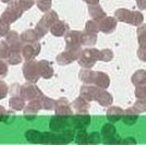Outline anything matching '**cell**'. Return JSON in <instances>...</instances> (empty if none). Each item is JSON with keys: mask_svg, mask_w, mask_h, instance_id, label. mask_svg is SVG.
<instances>
[{"mask_svg": "<svg viewBox=\"0 0 146 145\" xmlns=\"http://www.w3.org/2000/svg\"><path fill=\"white\" fill-rule=\"evenodd\" d=\"M74 106L79 109V110H82V111H86L88 109V104L86 103L83 98L76 99V102L74 103Z\"/></svg>", "mask_w": 146, "mask_h": 145, "instance_id": "cell-16", "label": "cell"}, {"mask_svg": "<svg viewBox=\"0 0 146 145\" xmlns=\"http://www.w3.org/2000/svg\"><path fill=\"white\" fill-rule=\"evenodd\" d=\"M99 54L100 51H98L97 49H87L85 50L80 59L81 66L85 67V68H91L95 65V62L99 59Z\"/></svg>", "mask_w": 146, "mask_h": 145, "instance_id": "cell-2", "label": "cell"}, {"mask_svg": "<svg viewBox=\"0 0 146 145\" xmlns=\"http://www.w3.org/2000/svg\"><path fill=\"white\" fill-rule=\"evenodd\" d=\"M76 143L79 144H86L88 143V135L85 130H80L76 134Z\"/></svg>", "mask_w": 146, "mask_h": 145, "instance_id": "cell-14", "label": "cell"}, {"mask_svg": "<svg viewBox=\"0 0 146 145\" xmlns=\"http://www.w3.org/2000/svg\"><path fill=\"white\" fill-rule=\"evenodd\" d=\"M98 26H99V30L106 33V34H109L112 33L113 31L116 30L117 23H118V20L115 17H105L104 19H102L100 21H98Z\"/></svg>", "mask_w": 146, "mask_h": 145, "instance_id": "cell-3", "label": "cell"}, {"mask_svg": "<svg viewBox=\"0 0 146 145\" xmlns=\"http://www.w3.org/2000/svg\"><path fill=\"white\" fill-rule=\"evenodd\" d=\"M91 122V117L87 114H82V115H78L76 117L73 118V124L74 127L78 129H82L88 126Z\"/></svg>", "mask_w": 146, "mask_h": 145, "instance_id": "cell-8", "label": "cell"}, {"mask_svg": "<svg viewBox=\"0 0 146 145\" xmlns=\"http://www.w3.org/2000/svg\"><path fill=\"white\" fill-rule=\"evenodd\" d=\"M136 5L140 10H145L146 9V0H136Z\"/></svg>", "mask_w": 146, "mask_h": 145, "instance_id": "cell-19", "label": "cell"}, {"mask_svg": "<svg viewBox=\"0 0 146 145\" xmlns=\"http://www.w3.org/2000/svg\"><path fill=\"white\" fill-rule=\"evenodd\" d=\"M137 118H139V114L136 111H134L132 107L125 109L124 112H123V117H122V120L125 124L128 126H132L134 124L136 121H137Z\"/></svg>", "mask_w": 146, "mask_h": 145, "instance_id": "cell-6", "label": "cell"}, {"mask_svg": "<svg viewBox=\"0 0 146 145\" xmlns=\"http://www.w3.org/2000/svg\"><path fill=\"white\" fill-rule=\"evenodd\" d=\"M94 83L97 85L98 87H100V88L105 90V88H107V87L110 85V79H109V76H108L107 73L96 72Z\"/></svg>", "mask_w": 146, "mask_h": 145, "instance_id": "cell-5", "label": "cell"}, {"mask_svg": "<svg viewBox=\"0 0 146 145\" xmlns=\"http://www.w3.org/2000/svg\"><path fill=\"white\" fill-rule=\"evenodd\" d=\"M137 57L140 60L146 62V46H140L137 49Z\"/></svg>", "mask_w": 146, "mask_h": 145, "instance_id": "cell-18", "label": "cell"}, {"mask_svg": "<svg viewBox=\"0 0 146 145\" xmlns=\"http://www.w3.org/2000/svg\"><path fill=\"white\" fill-rule=\"evenodd\" d=\"M112 58H113V53L110 49H104V50L100 51V54H99V59L102 61H105V62L111 61Z\"/></svg>", "mask_w": 146, "mask_h": 145, "instance_id": "cell-13", "label": "cell"}, {"mask_svg": "<svg viewBox=\"0 0 146 145\" xmlns=\"http://www.w3.org/2000/svg\"><path fill=\"white\" fill-rule=\"evenodd\" d=\"M121 143H128V144H135L136 143V140L133 139V138H127L124 140H121Z\"/></svg>", "mask_w": 146, "mask_h": 145, "instance_id": "cell-20", "label": "cell"}, {"mask_svg": "<svg viewBox=\"0 0 146 145\" xmlns=\"http://www.w3.org/2000/svg\"><path fill=\"white\" fill-rule=\"evenodd\" d=\"M86 2H88L90 5H97L99 0H85Z\"/></svg>", "mask_w": 146, "mask_h": 145, "instance_id": "cell-21", "label": "cell"}, {"mask_svg": "<svg viewBox=\"0 0 146 145\" xmlns=\"http://www.w3.org/2000/svg\"><path fill=\"white\" fill-rule=\"evenodd\" d=\"M137 43L140 46H146V24H141L137 29Z\"/></svg>", "mask_w": 146, "mask_h": 145, "instance_id": "cell-11", "label": "cell"}, {"mask_svg": "<svg viewBox=\"0 0 146 145\" xmlns=\"http://www.w3.org/2000/svg\"><path fill=\"white\" fill-rule=\"evenodd\" d=\"M134 94L136 98H146V84L135 86Z\"/></svg>", "mask_w": 146, "mask_h": 145, "instance_id": "cell-15", "label": "cell"}, {"mask_svg": "<svg viewBox=\"0 0 146 145\" xmlns=\"http://www.w3.org/2000/svg\"><path fill=\"white\" fill-rule=\"evenodd\" d=\"M96 100L104 107H108V106H110L112 104L113 98H112V96L110 95L108 92L103 91V88H100L99 92H98L97 96H96Z\"/></svg>", "mask_w": 146, "mask_h": 145, "instance_id": "cell-7", "label": "cell"}, {"mask_svg": "<svg viewBox=\"0 0 146 145\" xmlns=\"http://www.w3.org/2000/svg\"><path fill=\"white\" fill-rule=\"evenodd\" d=\"M115 17L117 18L118 21L134 25V26H140L144 21V17H143L142 12L132 11V10L124 9V8H120V9L116 10Z\"/></svg>", "mask_w": 146, "mask_h": 145, "instance_id": "cell-1", "label": "cell"}, {"mask_svg": "<svg viewBox=\"0 0 146 145\" xmlns=\"http://www.w3.org/2000/svg\"><path fill=\"white\" fill-rule=\"evenodd\" d=\"M134 111H136L139 115L146 111V98H137V100L132 106Z\"/></svg>", "mask_w": 146, "mask_h": 145, "instance_id": "cell-12", "label": "cell"}, {"mask_svg": "<svg viewBox=\"0 0 146 145\" xmlns=\"http://www.w3.org/2000/svg\"><path fill=\"white\" fill-rule=\"evenodd\" d=\"M123 112H124V109L120 108L118 106H112L107 110V119L110 122H117L122 119Z\"/></svg>", "mask_w": 146, "mask_h": 145, "instance_id": "cell-4", "label": "cell"}, {"mask_svg": "<svg viewBox=\"0 0 146 145\" xmlns=\"http://www.w3.org/2000/svg\"><path fill=\"white\" fill-rule=\"evenodd\" d=\"M131 82L135 86L146 84V70L141 69V70L135 71L133 73V75H132V78H131Z\"/></svg>", "mask_w": 146, "mask_h": 145, "instance_id": "cell-9", "label": "cell"}, {"mask_svg": "<svg viewBox=\"0 0 146 145\" xmlns=\"http://www.w3.org/2000/svg\"><path fill=\"white\" fill-rule=\"evenodd\" d=\"M90 13H91L92 18H94L96 21H100L102 19L106 17L105 11L97 5H91V7H90Z\"/></svg>", "mask_w": 146, "mask_h": 145, "instance_id": "cell-10", "label": "cell"}, {"mask_svg": "<svg viewBox=\"0 0 146 145\" xmlns=\"http://www.w3.org/2000/svg\"><path fill=\"white\" fill-rule=\"evenodd\" d=\"M100 142V135L98 132H93L92 134L88 135V143H93V144H96Z\"/></svg>", "mask_w": 146, "mask_h": 145, "instance_id": "cell-17", "label": "cell"}]
</instances>
